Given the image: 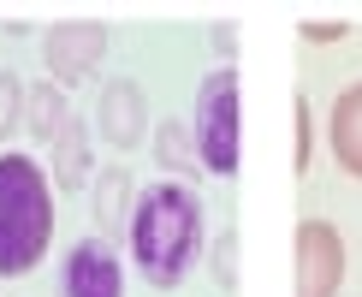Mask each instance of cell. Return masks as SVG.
I'll use <instances>...</instances> for the list:
<instances>
[{
  "label": "cell",
  "mask_w": 362,
  "mask_h": 297,
  "mask_svg": "<svg viewBox=\"0 0 362 297\" xmlns=\"http://www.w3.org/2000/svg\"><path fill=\"white\" fill-rule=\"evenodd\" d=\"M54 244V190L48 173L24 155L6 148L0 155V279L30 274Z\"/></svg>",
  "instance_id": "2"
},
{
  "label": "cell",
  "mask_w": 362,
  "mask_h": 297,
  "mask_svg": "<svg viewBox=\"0 0 362 297\" xmlns=\"http://www.w3.org/2000/svg\"><path fill=\"white\" fill-rule=\"evenodd\" d=\"M54 178L66 190H78L83 178H89V143H83V125H59V137H54Z\"/></svg>",
  "instance_id": "9"
},
{
  "label": "cell",
  "mask_w": 362,
  "mask_h": 297,
  "mask_svg": "<svg viewBox=\"0 0 362 297\" xmlns=\"http://www.w3.org/2000/svg\"><path fill=\"white\" fill-rule=\"evenodd\" d=\"M327 137H333V155H339V167L351 173V178H362V83L339 89Z\"/></svg>",
  "instance_id": "7"
},
{
  "label": "cell",
  "mask_w": 362,
  "mask_h": 297,
  "mask_svg": "<svg viewBox=\"0 0 362 297\" xmlns=\"http://www.w3.org/2000/svg\"><path fill=\"white\" fill-rule=\"evenodd\" d=\"M101 137L131 148L143 137V89L137 83H107V95H101Z\"/></svg>",
  "instance_id": "8"
},
{
  "label": "cell",
  "mask_w": 362,
  "mask_h": 297,
  "mask_svg": "<svg viewBox=\"0 0 362 297\" xmlns=\"http://www.w3.org/2000/svg\"><path fill=\"white\" fill-rule=\"evenodd\" d=\"M24 101H30V131L36 137H59V89L36 83V89H24Z\"/></svg>",
  "instance_id": "10"
},
{
  "label": "cell",
  "mask_w": 362,
  "mask_h": 297,
  "mask_svg": "<svg viewBox=\"0 0 362 297\" xmlns=\"http://www.w3.org/2000/svg\"><path fill=\"white\" fill-rule=\"evenodd\" d=\"M107 226H119V214H125V173H107V185H101V208H95Z\"/></svg>",
  "instance_id": "12"
},
{
  "label": "cell",
  "mask_w": 362,
  "mask_h": 297,
  "mask_svg": "<svg viewBox=\"0 0 362 297\" xmlns=\"http://www.w3.org/2000/svg\"><path fill=\"white\" fill-rule=\"evenodd\" d=\"M344 36V24L339 18H327V24H303V42H309V48H327V42H339Z\"/></svg>",
  "instance_id": "15"
},
{
  "label": "cell",
  "mask_w": 362,
  "mask_h": 297,
  "mask_svg": "<svg viewBox=\"0 0 362 297\" xmlns=\"http://www.w3.org/2000/svg\"><path fill=\"white\" fill-rule=\"evenodd\" d=\"M202 250V197L185 178H160L148 185L137 208H131V256H137L143 279L155 291L185 286V274L196 267Z\"/></svg>",
  "instance_id": "1"
},
{
  "label": "cell",
  "mask_w": 362,
  "mask_h": 297,
  "mask_svg": "<svg viewBox=\"0 0 362 297\" xmlns=\"http://www.w3.org/2000/svg\"><path fill=\"white\" fill-rule=\"evenodd\" d=\"M291 250H297V279H291V297H339L344 286V238L333 220H297L291 232Z\"/></svg>",
  "instance_id": "4"
},
{
  "label": "cell",
  "mask_w": 362,
  "mask_h": 297,
  "mask_svg": "<svg viewBox=\"0 0 362 297\" xmlns=\"http://www.w3.org/2000/svg\"><path fill=\"white\" fill-rule=\"evenodd\" d=\"M155 148H160V167H185V155H190V137H185L178 125H160Z\"/></svg>",
  "instance_id": "13"
},
{
  "label": "cell",
  "mask_w": 362,
  "mask_h": 297,
  "mask_svg": "<svg viewBox=\"0 0 362 297\" xmlns=\"http://www.w3.org/2000/svg\"><path fill=\"white\" fill-rule=\"evenodd\" d=\"M190 148L214 178L238 173V148H244V125H238V71L214 66L196 83V113H190Z\"/></svg>",
  "instance_id": "3"
},
{
  "label": "cell",
  "mask_w": 362,
  "mask_h": 297,
  "mask_svg": "<svg viewBox=\"0 0 362 297\" xmlns=\"http://www.w3.org/2000/svg\"><path fill=\"white\" fill-rule=\"evenodd\" d=\"M291 113H297V148H291V167H297V178H309V161H315V125H309V95H297V101H291Z\"/></svg>",
  "instance_id": "11"
},
{
  "label": "cell",
  "mask_w": 362,
  "mask_h": 297,
  "mask_svg": "<svg viewBox=\"0 0 362 297\" xmlns=\"http://www.w3.org/2000/svg\"><path fill=\"white\" fill-rule=\"evenodd\" d=\"M59 291L66 297H125L119 250L101 244V238H78L71 256H66V267H59Z\"/></svg>",
  "instance_id": "5"
},
{
  "label": "cell",
  "mask_w": 362,
  "mask_h": 297,
  "mask_svg": "<svg viewBox=\"0 0 362 297\" xmlns=\"http://www.w3.org/2000/svg\"><path fill=\"white\" fill-rule=\"evenodd\" d=\"M101 54H107V30H101V24L71 18V24H54L48 30V66H54L59 83H78Z\"/></svg>",
  "instance_id": "6"
},
{
  "label": "cell",
  "mask_w": 362,
  "mask_h": 297,
  "mask_svg": "<svg viewBox=\"0 0 362 297\" xmlns=\"http://www.w3.org/2000/svg\"><path fill=\"white\" fill-rule=\"evenodd\" d=\"M18 101H24L18 78H0V137H6V131H12V119H18Z\"/></svg>",
  "instance_id": "14"
}]
</instances>
